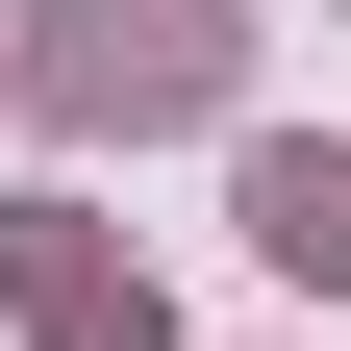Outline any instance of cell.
Wrapping results in <instances>:
<instances>
[{
	"instance_id": "cell-1",
	"label": "cell",
	"mask_w": 351,
	"mask_h": 351,
	"mask_svg": "<svg viewBox=\"0 0 351 351\" xmlns=\"http://www.w3.org/2000/svg\"><path fill=\"white\" fill-rule=\"evenodd\" d=\"M226 101V0H51V125H201Z\"/></svg>"
},
{
	"instance_id": "cell-2",
	"label": "cell",
	"mask_w": 351,
	"mask_h": 351,
	"mask_svg": "<svg viewBox=\"0 0 351 351\" xmlns=\"http://www.w3.org/2000/svg\"><path fill=\"white\" fill-rule=\"evenodd\" d=\"M251 251L276 276H351V151H251Z\"/></svg>"
}]
</instances>
